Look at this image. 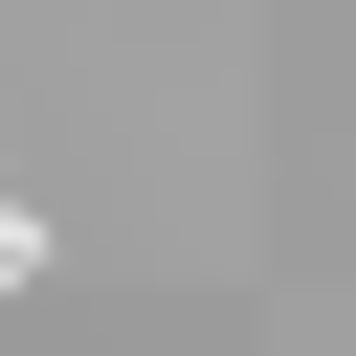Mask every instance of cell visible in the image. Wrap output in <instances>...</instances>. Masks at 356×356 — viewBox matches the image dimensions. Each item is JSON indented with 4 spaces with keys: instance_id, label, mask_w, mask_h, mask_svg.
Listing matches in <instances>:
<instances>
[{
    "instance_id": "cell-1",
    "label": "cell",
    "mask_w": 356,
    "mask_h": 356,
    "mask_svg": "<svg viewBox=\"0 0 356 356\" xmlns=\"http://www.w3.org/2000/svg\"><path fill=\"white\" fill-rule=\"evenodd\" d=\"M22 267H44V222H22V200H0V289H22Z\"/></svg>"
}]
</instances>
